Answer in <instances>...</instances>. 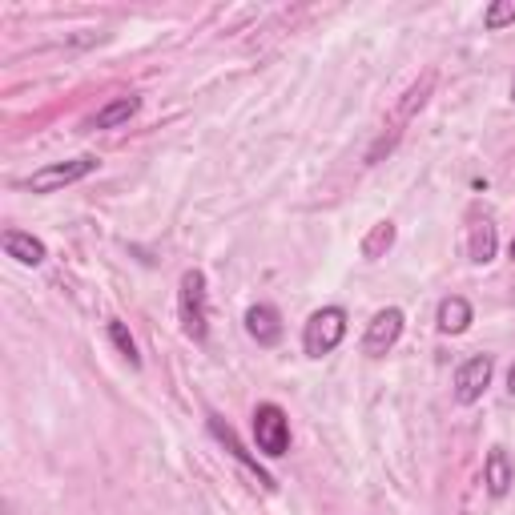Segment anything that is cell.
<instances>
[{
    "mask_svg": "<svg viewBox=\"0 0 515 515\" xmlns=\"http://www.w3.org/2000/svg\"><path fill=\"white\" fill-rule=\"evenodd\" d=\"M178 314H182V330L194 342H206L210 334V290H206V274L202 270H186L178 282Z\"/></svg>",
    "mask_w": 515,
    "mask_h": 515,
    "instance_id": "cell-1",
    "label": "cell"
},
{
    "mask_svg": "<svg viewBox=\"0 0 515 515\" xmlns=\"http://www.w3.org/2000/svg\"><path fill=\"white\" fill-rule=\"evenodd\" d=\"M342 338H347V310L342 306H322L302 326V351L310 359H322V355H334L342 347Z\"/></svg>",
    "mask_w": 515,
    "mask_h": 515,
    "instance_id": "cell-2",
    "label": "cell"
},
{
    "mask_svg": "<svg viewBox=\"0 0 515 515\" xmlns=\"http://www.w3.org/2000/svg\"><path fill=\"white\" fill-rule=\"evenodd\" d=\"M97 165H101V157H93V153H81V157H69V161H53V165H45V169H37V174L25 178V190H33V194H57V190L77 186L89 174H97Z\"/></svg>",
    "mask_w": 515,
    "mask_h": 515,
    "instance_id": "cell-3",
    "label": "cell"
},
{
    "mask_svg": "<svg viewBox=\"0 0 515 515\" xmlns=\"http://www.w3.org/2000/svg\"><path fill=\"white\" fill-rule=\"evenodd\" d=\"M254 443L270 459H282L290 451V419H286V411L278 403H258V411H254Z\"/></svg>",
    "mask_w": 515,
    "mask_h": 515,
    "instance_id": "cell-4",
    "label": "cell"
},
{
    "mask_svg": "<svg viewBox=\"0 0 515 515\" xmlns=\"http://www.w3.org/2000/svg\"><path fill=\"white\" fill-rule=\"evenodd\" d=\"M403 310L399 306H387V310H379L371 322H367V334H363V351L367 355H387L391 347H395V342L403 338Z\"/></svg>",
    "mask_w": 515,
    "mask_h": 515,
    "instance_id": "cell-5",
    "label": "cell"
},
{
    "mask_svg": "<svg viewBox=\"0 0 515 515\" xmlns=\"http://www.w3.org/2000/svg\"><path fill=\"white\" fill-rule=\"evenodd\" d=\"M491 371H495V359H491V355H471V359L455 371V399H459L463 407L479 403L483 391L491 387Z\"/></svg>",
    "mask_w": 515,
    "mask_h": 515,
    "instance_id": "cell-6",
    "label": "cell"
},
{
    "mask_svg": "<svg viewBox=\"0 0 515 515\" xmlns=\"http://www.w3.org/2000/svg\"><path fill=\"white\" fill-rule=\"evenodd\" d=\"M246 334L258 342V347H278L282 342V314L270 302H258L246 310Z\"/></svg>",
    "mask_w": 515,
    "mask_h": 515,
    "instance_id": "cell-7",
    "label": "cell"
},
{
    "mask_svg": "<svg viewBox=\"0 0 515 515\" xmlns=\"http://www.w3.org/2000/svg\"><path fill=\"white\" fill-rule=\"evenodd\" d=\"M210 435H214V439H218V443H222V447H226V451H230V455H234L238 463H246V467H250V471L258 475V483H262L266 491H274V479H270V475L262 471V463H258V459H254V455H250V451L242 447V439L234 435V427H230V423H222L218 415H210Z\"/></svg>",
    "mask_w": 515,
    "mask_h": 515,
    "instance_id": "cell-8",
    "label": "cell"
},
{
    "mask_svg": "<svg viewBox=\"0 0 515 515\" xmlns=\"http://www.w3.org/2000/svg\"><path fill=\"white\" fill-rule=\"evenodd\" d=\"M483 483H487V495H495V499H503L511 491L515 467H511V459H507L503 447H491L487 451V459H483Z\"/></svg>",
    "mask_w": 515,
    "mask_h": 515,
    "instance_id": "cell-9",
    "label": "cell"
},
{
    "mask_svg": "<svg viewBox=\"0 0 515 515\" xmlns=\"http://www.w3.org/2000/svg\"><path fill=\"white\" fill-rule=\"evenodd\" d=\"M0 246H5V254H9L13 262H21V266H41V262L49 258L45 242H41V238H33V234H25V230H5Z\"/></svg>",
    "mask_w": 515,
    "mask_h": 515,
    "instance_id": "cell-10",
    "label": "cell"
},
{
    "mask_svg": "<svg viewBox=\"0 0 515 515\" xmlns=\"http://www.w3.org/2000/svg\"><path fill=\"white\" fill-rule=\"evenodd\" d=\"M495 250H499V234H495V222L483 214V218H475V222H471L467 254H471V262H475V266H487V262L495 258Z\"/></svg>",
    "mask_w": 515,
    "mask_h": 515,
    "instance_id": "cell-11",
    "label": "cell"
},
{
    "mask_svg": "<svg viewBox=\"0 0 515 515\" xmlns=\"http://www.w3.org/2000/svg\"><path fill=\"white\" fill-rule=\"evenodd\" d=\"M137 109H141V97H137V93L113 97L105 109H97V113L89 117V129H117V125H125L129 117H137Z\"/></svg>",
    "mask_w": 515,
    "mask_h": 515,
    "instance_id": "cell-12",
    "label": "cell"
},
{
    "mask_svg": "<svg viewBox=\"0 0 515 515\" xmlns=\"http://www.w3.org/2000/svg\"><path fill=\"white\" fill-rule=\"evenodd\" d=\"M471 318H475V310H471V302L459 298V294L443 298V302H439V314H435V322H439L443 334H463V330L471 326Z\"/></svg>",
    "mask_w": 515,
    "mask_h": 515,
    "instance_id": "cell-13",
    "label": "cell"
},
{
    "mask_svg": "<svg viewBox=\"0 0 515 515\" xmlns=\"http://www.w3.org/2000/svg\"><path fill=\"white\" fill-rule=\"evenodd\" d=\"M431 89H435V73H423V81L419 85H411L407 89V97H403V105L395 109V125H399V133H403V125L427 105V97H431Z\"/></svg>",
    "mask_w": 515,
    "mask_h": 515,
    "instance_id": "cell-14",
    "label": "cell"
},
{
    "mask_svg": "<svg viewBox=\"0 0 515 515\" xmlns=\"http://www.w3.org/2000/svg\"><path fill=\"white\" fill-rule=\"evenodd\" d=\"M391 246H395V222H379V226H371V234L363 238V258H367V262H379Z\"/></svg>",
    "mask_w": 515,
    "mask_h": 515,
    "instance_id": "cell-15",
    "label": "cell"
},
{
    "mask_svg": "<svg viewBox=\"0 0 515 515\" xmlns=\"http://www.w3.org/2000/svg\"><path fill=\"white\" fill-rule=\"evenodd\" d=\"M105 334H109V342H113V347L129 359V367H141V355H137V338L129 334V326L121 322V318H109L105 322Z\"/></svg>",
    "mask_w": 515,
    "mask_h": 515,
    "instance_id": "cell-16",
    "label": "cell"
},
{
    "mask_svg": "<svg viewBox=\"0 0 515 515\" xmlns=\"http://www.w3.org/2000/svg\"><path fill=\"white\" fill-rule=\"evenodd\" d=\"M483 25H487V29L515 25V0H495V5H487V13H483Z\"/></svg>",
    "mask_w": 515,
    "mask_h": 515,
    "instance_id": "cell-17",
    "label": "cell"
},
{
    "mask_svg": "<svg viewBox=\"0 0 515 515\" xmlns=\"http://www.w3.org/2000/svg\"><path fill=\"white\" fill-rule=\"evenodd\" d=\"M507 391L515 395V363H511V371H507Z\"/></svg>",
    "mask_w": 515,
    "mask_h": 515,
    "instance_id": "cell-18",
    "label": "cell"
},
{
    "mask_svg": "<svg viewBox=\"0 0 515 515\" xmlns=\"http://www.w3.org/2000/svg\"><path fill=\"white\" fill-rule=\"evenodd\" d=\"M511 105H515V77H511Z\"/></svg>",
    "mask_w": 515,
    "mask_h": 515,
    "instance_id": "cell-19",
    "label": "cell"
},
{
    "mask_svg": "<svg viewBox=\"0 0 515 515\" xmlns=\"http://www.w3.org/2000/svg\"><path fill=\"white\" fill-rule=\"evenodd\" d=\"M511 258H515V242H511Z\"/></svg>",
    "mask_w": 515,
    "mask_h": 515,
    "instance_id": "cell-20",
    "label": "cell"
}]
</instances>
